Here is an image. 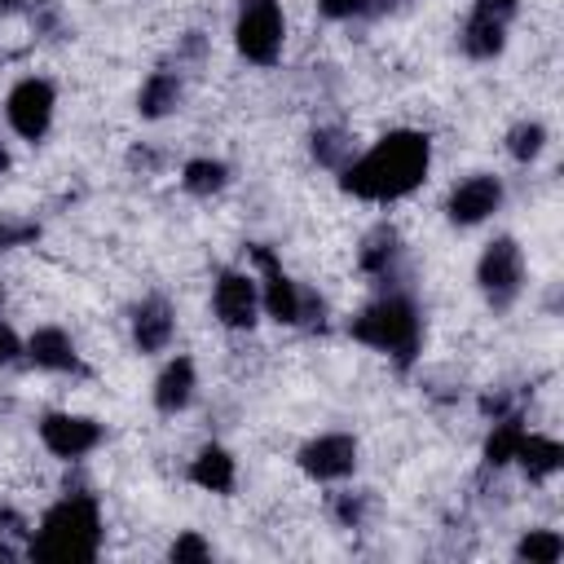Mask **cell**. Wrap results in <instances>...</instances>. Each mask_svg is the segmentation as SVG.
<instances>
[{"label":"cell","instance_id":"cell-8","mask_svg":"<svg viewBox=\"0 0 564 564\" xmlns=\"http://www.w3.org/2000/svg\"><path fill=\"white\" fill-rule=\"evenodd\" d=\"M357 436L352 432H317V436H308L304 445H300V454H295V463H300V471L308 476V480H317V485H339V480H348L352 471H357Z\"/></svg>","mask_w":564,"mask_h":564},{"label":"cell","instance_id":"cell-26","mask_svg":"<svg viewBox=\"0 0 564 564\" xmlns=\"http://www.w3.org/2000/svg\"><path fill=\"white\" fill-rule=\"evenodd\" d=\"M317 13L330 22H352V18H379L375 0H317Z\"/></svg>","mask_w":564,"mask_h":564},{"label":"cell","instance_id":"cell-19","mask_svg":"<svg viewBox=\"0 0 564 564\" xmlns=\"http://www.w3.org/2000/svg\"><path fill=\"white\" fill-rule=\"evenodd\" d=\"M511 463H516L529 480H551V476L564 467V445H560L555 436H542V432H529V427H524L520 449H516Z\"/></svg>","mask_w":564,"mask_h":564},{"label":"cell","instance_id":"cell-15","mask_svg":"<svg viewBox=\"0 0 564 564\" xmlns=\"http://www.w3.org/2000/svg\"><path fill=\"white\" fill-rule=\"evenodd\" d=\"M357 264H361V273L375 278L379 286H397V269H401V234H397L392 225H375V229L361 238Z\"/></svg>","mask_w":564,"mask_h":564},{"label":"cell","instance_id":"cell-29","mask_svg":"<svg viewBox=\"0 0 564 564\" xmlns=\"http://www.w3.org/2000/svg\"><path fill=\"white\" fill-rule=\"evenodd\" d=\"M22 9V0H0V22L9 18V13H18Z\"/></svg>","mask_w":564,"mask_h":564},{"label":"cell","instance_id":"cell-11","mask_svg":"<svg viewBox=\"0 0 564 564\" xmlns=\"http://www.w3.org/2000/svg\"><path fill=\"white\" fill-rule=\"evenodd\" d=\"M101 436H106V427H101L97 419H88V414L53 410V414L40 419V445H44L53 458H66V463L93 454V449L101 445Z\"/></svg>","mask_w":564,"mask_h":564},{"label":"cell","instance_id":"cell-31","mask_svg":"<svg viewBox=\"0 0 564 564\" xmlns=\"http://www.w3.org/2000/svg\"><path fill=\"white\" fill-rule=\"evenodd\" d=\"M13 555H18V551H13V546H9L4 538H0V560H13Z\"/></svg>","mask_w":564,"mask_h":564},{"label":"cell","instance_id":"cell-23","mask_svg":"<svg viewBox=\"0 0 564 564\" xmlns=\"http://www.w3.org/2000/svg\"><path fill=\"white\" fill-rule=\"evenodd\" d=\"M560 555H564V538L555 529H529L516 542V560H529V564H555Z\"/></svg>","mask_w":564,"mask_h":564},{"label":"cell","instance_id":"cell-9","mask_svg":"<svg viewBox=\"0 0 564 564\" xmlns=\"http://www.w3.org/2000/svg\"><path fill=\"white\" fill-rule=\"evenodd\" d=\"M212 313L225 330H251L260 322V282L247 269H220L212 282Z\"/></svg>","mask_w":564,"mask_h":564},{"label":"cell","instance_id":"cell-32","mask_svg":"<svg viewBox=\"0 0 564 564\" xmlns=\"http://www.w3.org/2000/svg\"><path fill=\"white\" fill-rule=\"evenodd\" d=\"M0 172H9V150L0 145Z\"/></svg>","mask_w":564,"mask_h":564},{"label":"cell","instance_id":"cell-24","mask_svg":"<svg viewBox=\"0 0 564 564\" xmlns=\"http://www.w3.org/2000/svg\"><path fill=\"white\" fill-rule=\"evenodd\" d=\"M370 507H375V498H370L366 489H339V494L330 498V516H335L344 529H361V524L370 520Z\"/></svg>","mask_w":564,"mask_h":564},{"label":"cell","instance_id":"cell-1","mask_svg":"<svg viewBox=\"0 0 564 564\" xmlns=\"http://www.w3.org/2000/svg\"><path fill=\"white\" fill-rule=\"evenodd\" d=\"M432 172V137L419 128H392L370 150L352 154L348 167H339V189L361 203H397L414 194Z\"/></svg>","mask_w":564,"mask_h":564},{"label":"cell","instance_id":"cell-27","mask_svg":"<svg viewBox=\"0 0 564 564\" xmlns=\"http://www.w3.org/2000/svg\"><path fill=\"white\" fill-rule=\"evenodd\" d=\"M35 238H40V225L35 220H4L0 225V251L22 247V242H35Z\"/></svg>","mask_w":564,"mask_h":564},{"label":"cell","instance_id":"cell-10","mask_svg":"<svg viewBox=\"0 0 564 564\" xmlns=\"http://www.w3.org/2000/svg\"><path fill=\"white\" fill-rule=\"evenodd\" d=\"M502 198H507V189L494 172H471L445 194V220L458 229H476L502 207Z\"/></svg>","mask_w":564,"mask_h":564},{"label":"cell","instance_id":"cell-13","mask_svg":"<svg viewBox=\"0 0 564 564\" xmlns=\"http://www.w3.org/2000/svg\"><path fill=\"white\" fill-rule=\"evenodd\" d=\"M22 357L35 366V370H48V375H84V361H79V348L75 339L62 330V326H40L22 339Z\"/></svg>","mask_w":564,"mask_h":564},{"label":"cell","instance_id":"cell-30","mask_svg":"<svg viewBox=\"0 0 564 564\" xmlns=\"http://www.w3.org/2000/svg\"><path fill=\"white\" fill-rule=\"evenodd\" d=\"M485 4H494V9H498V13H507V18L516 13V0H485Z\"/></svg>","mask_w":564,"mask_h":564},{"label":"cell","instance_id":"cell-7","mask_svg":"<svg viewBox=\"0 0 564 564\" xmlns=\"http://www.w3.org/2000/svg\"><path fill=\"white\" fill-rule=\"evenodd\" d=\"M53 115H57V88H53L48 79H40V75L18 79V84L9 88V97H4V119H9V128H13L22 141H31V145H40V141L48 137Z\"/></svg>","mask_w":564,"mask_h":564},{"label":"cell","instance_id":"cell-18","mask_svg":"<svg viewBox=\"0 0 564 564\" xmlns=\"http://www.w3.org/2000/svg\"><path fill=\"white\" fill-rule=\"evenodd\" d=\"M189 480L198 485V489H207V494H234V485H238V463H234V454L225 449V445H203L198 454H194V463H189Z\"/></svg>","mask_w":564,"mask_h":564},{"label":"cell","instance_id":"cell-28","mask_svg":"<svg viewBox=\"0 0 564 564\" xmlns=\"http://www.w3.org/2000/svg\"><path fill=\"white\" fill-rule=\"evenodd\" d=\"M13 361H22V339H18V330L9 322H0V370L13 366Z\"/></svg>","mask_w":564,"mask_h":564},{"label":"cell","instance_id":"cell-6","mask_svg":"<svg viewBox=\"0 0 564 564\" xmlns=\"http://www.w3.org/2000/svg\"><path fill=\"white\" fill-rule=\"evenodd\" d=\"M234 44L251 66H278L286 44V18L282 0H238L234 18Z\"/></svg>","mask_w":564,"mask_h":564},{"label":"cell","instance_id":"cell-25","mask_svg":"<svg viewBox=\"0 0 564 564\" xmlns=\"http://www.w3.org/2000/svg\"><path fill=\"white\" fill-rule=\"evenodd\" d=\"M167 560H176V564H203V560H212V542H207L203 533L185 529V533L167 546Z\"/></svg>","mask_w":564,"mask_h":564},{"label":"cell","instance_id":"cell-20","mask_svg":"<svg viewBox=\"0 0 564 564\" xmlns=\"http://www.w3.org/2000/svg\"><path fill=\"white\" fill-rule=\"evenodd\" d=\"M308 154L317 159V167L339 172V167H348V163H352L357 141H352V132H348V128H339V123H322V128H313V137H308Z\"/></svg>","mask_w":564,"mask_h":564},{"label":"cell","instance_id":"cell-3","mask_svg":"<svg viewBox=\"0 0 564 564\" xmlns=\"http://www.w3.org/2000/svg\"><path fill=\"white\" fill-rule=\"evenodd\" d=\"M348 335L383 357H392L397 366H414L419 348H423V313L419 304L401 291V286H383L352 322Z\"/></svg>","mask_w":564,"mask_h":564},{"label":"cell","instance_id":"cell-4","mask_svg":"<svg viewBox=\"0 0 564 564\" xmlns=\"http://www.w3.org/2000/svg\"><path fill=\"white\" fill-rule=\"evenodd\" d=\"M247 260L256 264V282H260V313H269L278 326H322V313H326V304H322V295L317 291H308V286H300L286 269H282V260L273 256V247H264V242H251L247 247Z\"/></svg>","mask_w":564,"mask_h":564},{"label":"cell","instance_id":"cell-14","mask_svg":"<svg viewBox=\"0 0 564 564\" xmlns=\"http://www.w3.org/2000/svg\"><path fill=\"white\" fill-rule=\"evenodd\" d=\"M176 335V308L167 295H145L137 308H132V344L137 352H167Z\"/></svg>","mask_w":564,"mask_h":564},{"label":"cell","instance_id":"cell-2","mask_svg":"<svg viewBox=\"0 0 564 564\" xmlns=\"http://www.w3.org/2000/svg\"><path fill=\"white\" fill-rule=\"evenodd\" d=\"M101 551V502L84 489L62 494L31 533V555L48 564H88Z\"/></svg>","mask_w":564,"mask_h":564},{"label":"cell","instance_id":"cell-17","mask_svg":"<svg viewBox=\"0 0 564 564\" xmlns=\"http://www.w3.org/2000/svg\"><path fill=\"white\" fill-rule=\"evenodd\" d=\"M181 97H185V79H181V70H150L145 75V84H141V93H137V115L141 119H167V115H176L181 110Z\"/></svg>","mask_w":564,"mask_h":564},{"label":"cell","instance_id":"cell-12","mask_svg":"<svg viewBox=\"0 0 564 564\" xmlns=\"http://www.w3.org/2000/svg\"><path fill=\"white\" fill-rule=\"evenodd\" d=\"M507 13H498L494 4H485V0H476L471 4V13L463 18V26H458V48L471 57V62H494L502 48H507Z\"/></svg>","mask_w":564,"mask_h":564},{"label":"cell","instance_id":"cell-5","mask_svg":"<svg viewBox=\"0 0 564 564\" xmlns=\"http://www.w3.org/2000/svg\"><path fill=\"white\" fill-rule=\"evenodd\" d=\"M524 278H529L524 247L511 234H498L494 242H485V251L476 260V286L494 313H507L524 295Z\"/></svg>","mask_w":564,"mask_h":564},{"label":"cell","instance_id":"cell-22","mask_svg":"<svg viewBox=\"0 0 564 564\" xmlns=\"http://www.w3.org/2000/svg\"><path fill=\"white\" fill-rule=\"evenodd\" d=\"M502 145H507V154H511L516 163H533V159H542V150H546V128H542L538 119H520V123L507 128Z\"/></svg>","mask_w":564,"mask_h":564},{"label":"cell","instance_id":"cell-21","mask_svg":"<svg viewBox=\"0 0 564 564\" xmlns=\"http://www.w3.org/2000/svg\"><path fill=\"white\" fill-rule=\"evenodd\" d=\"M225 185H229V163H220V159H212V154H198V159H189V163L181 167V189L194 194V198H212V194H220Z\"/></svg>","mask_w":564,"mask_h":564},{"label":"cell","instance_id":"cell-16","mask_svg":"<svg viewBox=\"0 0 564 564\" xmlns=\"http://www.w3.org/2000/svg\"><path fill=\"white\" fill-rule=\"evenodd\" d=\"M194 392H198V366H194V357L181 352L154 379V410L159 414H181V410H189Z\"/></svg>","mask_w":564,"mask_h":564}]
</instances>
